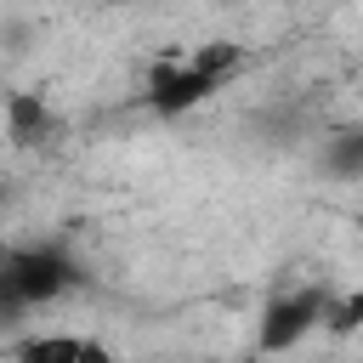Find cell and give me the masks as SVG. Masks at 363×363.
I'll list each match as a JSON object with an SVG mask.
<instances>
[{
	"mask_svg": "<svg viewBox=\"0 0 363 363\" xmlns=\"http://www.w3.org/2000/svg\"><path fill=\"white\" fill-rule=\"evenodd\" d=\"M244 68V45L238 40H204L193 51H176V57H159L147 68V108L159 113H193L204 108L233 74Z\"/></svg>",
	"mask_w": 363,
	"mask_h": 363,
	"instance_id": "1",
	"label": "cell"
},
{
	"mask_svg": "<svg viewBox=\"0 0 363 363\" xmlns=\"http://www.w3.org/2000/svg\"><path fill=\"white\" fill-rule=\"evenodd\" d=\"M68 284H74V261H68L62 250L28 244V250H6V255H0V289H6L11 312H28V306L57 301Z\"/></svg>",
	"mask_w": 363,
	"mask_h": 363,
	"instance_id": "2",
	"label": "cell"
},
{
	"mask_svg": "<svg viewBox=\"0 0 363 363\" xmlns=\"http://www.w3.org/2000/svg\"><path fill=\"white\" fill-rule=\"evenodd\" d=\"M323 312H329L323 289H284V295H272V306L261 318V352H295L312 329H323Z\"/></svg>",
	"mask_w": 363,
	"mask_h": 363,
	"instance_id": "3",
	"label": "cell"
},
{
	"mask_svg": "<svg viewBox=\"0 0 363 363\" xmlns=\"http://www.w3.org/2000/svg\"><path fill=\"white\" fill-rule=\"evenodd\" d=\"M11 363H119L108 340L85 335V329H40V335H23L11 352Z\"/></svg>",
	"mask_w": 363,
	"mask_h": 363,
	"instance_id": "4",
	"label": "cell"
}]
</instances>
